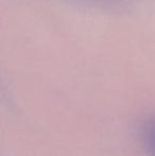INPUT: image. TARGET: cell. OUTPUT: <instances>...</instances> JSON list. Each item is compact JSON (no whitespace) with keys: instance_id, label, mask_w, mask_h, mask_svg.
Returning a JSON list of instances; mask_svg holds the SVG:
<instances>
[{"instance_id":"cell-1","label":"cell","mask_w":155,"mask_h":156,"mask_svg":"<svg viewBox=\"0 0 155 156\" xmlns=\"http://www.w3.org/2000/svg\"><path fill=\"white\" fill-rule=\"evenodd\" d=\"M65 3L93 9H114L130 5L143 0H58Z\"/></svg>"},{"instance_id":"cell-2","label":"cell","mask_w":155,"mask_h":156,"mask_svg":"<svg viewBox=\"0 0 155 156\" xmlns=\"http://www.w3.org/2000/svg\"><path fill=\"white\" fill-rule=\"evenodd\" d=\"M141 138L148 154L155 156V117L147 119L141 127Z\"/></svg>"}]
</instances>
